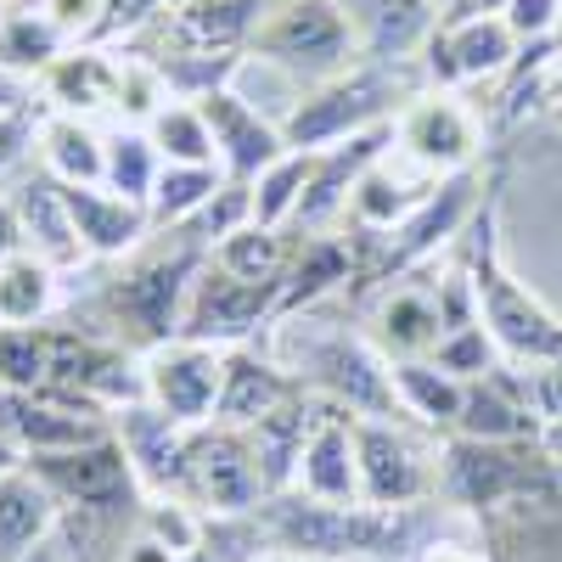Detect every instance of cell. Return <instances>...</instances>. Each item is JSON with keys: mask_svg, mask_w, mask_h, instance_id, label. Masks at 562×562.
Returning <instances> with one entry per match:
<instances>
[{"mask_svg": "<svg viewBox=\"0 0 562 562\" xmlns=\"http://www.w3.org/2000/svg\"><path fill=\"white\" fill-rule=\"evenodd\" d=\"M389 102H394L389 68L360 63L338 79L310 85V97L293 108V119L281 124V135H288V147H299V153H321V147H338V140H349L360 130L389 124Z\"/></svg>", "mask_w": 562, "mask_h": 562, "instance_id": "5", "label": "cell"}, {"mask_svg": "<svg viewBox=\"0 0 562 562\" xmlns=\"http://www.w3.org/2000/svg\"><path fill=\"white\" fill-rule=\"evenodd\" d=\"M394 153L411 158L422 175H461L479 153V119L467 113L450 90L411 97V108L394 119Z\"/></svg>", "mask_w": 562, "mask_h": 562, "instance_id": "9", "label": "cell"}, {"mask_svg": "<svg viewBox=\"0 0 562 562\" xmlns=\"http://www.w3.org/2000/svg\"><path fill=\"white\" fill-rule=\"evenodd\" d=\"M310 169H315V153H299L288 147L276 164H265L248 192H254V225H270V231H288L299 203H304V186H310Z\"/></svg>", "mask_w": 562, "mask_h": 562, "instance_id": "32", "label": "cell"}, {"mask_svg": "<svg viewBox=\"0 0 562 562\" xmlns=\"http://www.w3.org/2000/svg\"><path fill=\"white\" fill-rule=\"evenodd\" d=\"M29 467L45 479V490H52L63 506H79V512H113V506H124L140 490L135 461L119 445V434H102V439H90V445H68V450L29 456Z\"/></svg>", "mask_w": 562, "mask_h": 562, "instance_id": "8", "label": "cell"}, {"mask_svg": "<svg viewBox=\"0 0 562 562\" xmlns=\"http://www.w3.org/2000/svg\"><path fill=\"white\" fill-rule=\"evenodd\" d=\"M29 140H34V130H29V119L18 113V108H0V180H7L18 164H23V153H29Z\"/></svg>", "mask_w": 562, "mask_h": 562, "instance_id": "41", "label": "cell"}, {"mask_svg": "<svg viewBox=\"0 0 562 562\" xmlns=\"http://www.w3.org/2000/svg\"><path fill=\"white\" fill-rule=\"evenodd\" d=\"M180 7H192V0H158V12H180Z\"/></svg>", "mask_w": 562, "mask_h": 562, "instance_id": "48", "label": "cell"}, {"mask_svg": "<svg viewBox=\"0 0 562 562\" xmlns=\"http://www.w3.org/2000/svg\"><path fill=\"white\" fill-rule=\"evenodd\" d=\"M214 130V153H220V169L231 180H254L265 164H276L281 153H288V135H281V124H270L259 108H248L231 85H214L203 90V97H192Z\"/></svg>", "mask_w": 562, "mask_h": 562, "instance_id": "15", "label": "cell"}, {"mask_svg": "<svg viewBox=\"0 0 562 562\" xmlns=\"http://www.w3.org/2000/svg\"><path fill=\"white\" fill-rule=\"evenodd\" d=\"M299 394V383L281 371L270 355L259 349H231L225 355V383H220V422L231 428H254L259 416H270L276 405H288Z\"/></svg>", "mask_w": 562, "mask_h": 562, "instance_id": "23", "label": "cell"}, {"mask_svg": "<svg viewBox=\"0 0 562 562\" xmlns=\"http://www.w3.org/2000/svg\"><path fill=\"white\" fill-rule=\"evenodd\" d=\"M63 203H68V220L79 231V243L90 259H119V254H135L140 237L153 231V214L147 203H135L113 186H63Z\"/></svg>", "mask_w": 562, "mask_h": 562, "instance_id": "18", "label": "cell"}, {"mask_svg": "<svg viewBox=\"0 0 562 562\" xmlns=\"http://www.w3.org/2000/svg\"><path fill=\"white\" fill-rule=\"evenodd\" d=\"M338 7L360 40V63H383V68L428 52V40L445 23L434 0H338Z\"/></svg>", "mask_w": 562, "mask_h": 562, "instance_id": "16", "label": "cell"}, {"mask_svg": "<svg viewBox=\"0 0 562 562\" xmlns=\"http://www.w3.org/2000/svg\"><path fill=\"white\" fill-rule=\"evenodd\" d=\"M394 366V400H400V416H416L428 428H456V411H461V394L467 383L450 378L439 360H389Z\"/></svg>", "mask_w": 562, "mask_h": 562, "instance_id": "29", "label": "cell"}, {"mask_svg": "<svg viewBox=\"0 0 562 562\" xmlns=\"http://www.w3.org/2000/svg\"><path fill=\"white\" fill-rule=\"evenodd\" d=\"M225 355L214 344H192V338H169L153 344L140 360V378H147V405L158 416H169L175 428H203L220 411V383H225Z\"/></svg>", "mask_w": 562, "mask_h": 562, "instance_id": "6", "label": "cell"}, {"mask_svg": "<svg viewBox=\"0 0 562 562\" xmlns=\"http://www.w3.org/2000/svg\"><path fill=\"white\" fill-rule=\"evenodd\" d=\"M231 175L220 164H164L153 198H147V214H153V231H186L225 186Z\"/></svg>", "mask_w": 562, "mask_h": 562, "instance_id": "28", "label": "cell"}, {"mask_svg": "<svg viewBox=\"0 0 562 562\" xmlns=\"http://www.w3.org/2000/svg\"><path fill=\"white\" fill-rule=\"evenodd\" d=\"M34 140H40V164L57 186H97L102 169H108V135L90 124V119H74V113H52L34 124Z\"/></svg>", "mask_w": 562, "mask_h": 562, "instance_id": "25", "label": "cell"}, {"mask_svg": "<svg viewBox=\"0 0 562 562\" xmlns=\"http://www.w3.org/2000/svg\"><path fill=\"white\" fill-rule=\"evenodd\" d=\"M57 310V265L34 254L0 259V326H40Z\"/></svg>", "mask_w": 562, "mask_h": 562, "instance_id": "31", "label": "cell"}, {"mask_svg": "<svg viewBox=\"0 0 562 562\" xmlns=\"http://www.w3.org/2000/svg\"><path fill=\"white\" fill-rule=\"evenodd\" d=\"M338 281H349V248H344L338 237H315V243L293 248V265H288V276H281L276 310L315 304L321 293H333Z\"/></svg>", "mask_w": 562, "mask_h": 562, "instance_id": "33", "label": "cell"}, {"mask_svg": "<svg viewBox=\"0 0 562 562\" xmlns=\"http://www.w3.org/2000/svg\"><path fill=\"white\" fill-rule=\"evenodd\" d=\"M248 562H299V557H248Z\"/></svg>", "mask_w": 562, "mask_h": 562, "instance_id": "49", "label": "cell"}, {"mask_svg": "<svg viewBox=\"0 0 562 562\" xmlns=\"http://www.w3.org/2000/svg\"><path fill=\"white\" fill-rule=\"evenodd\" d=\"M40 12L52 18V29H57L68 45H79V40H90V34H102L108 0H40Z\"/></svg>", "mask_w": 562, "mask_h": 562, "instance_id": "40", "label": "cell"}, {"mask_svg": "<svg viewBox=\"0 0 562 562\" xmlns=\"http://www.w3.org/2000/svg\"><path fill=\"white\" fill-rule=\"evenodd\" d=\"M12 209H18V225H23V254H34V259H45V265H57V270L90 259L85 243H79V231H74V220H68L63 186H57L52 175L23 180L18 198H12Z\"/></svg>", "mask_w": 562, "mask_h": 562, "instance_id": "22", "label": "cell"}, {"mask_svg": "<svg viewBox=\"0 0 562 562\" xmlns=\"http://www.w3.org/2000/svg\"><path fill=\"white\" fill-rule=\"evenodd\" d=\"M355 411L344 405H321L315 428L304 439L293 495L321 501V506H355L360 501V456H355Z\"/></svg>", "mask_w": 562, "mask_h": 562, "instance_id": "13", "label": "cell"}, {"mask_svg": "<svg viewBox=\"0 0 562 562\" xmlns=\"http://www.w3.org/2000/svg\"><path fill=\"white\" fill-rule=\"evenodd\" d=\"M0 434L29 456H45V450L90 445L108 428H102V416L90 400H74V394H57V389H40V394L0 389Z\"/></svg>", "mask_w": 562, "mask_h": 562, "instance_id": "12", "label": "cell"}, {"mask_svg": "<svg viewBox=\"0 0 562 562\" xmlns=\"http://www.w3.org/2000/svg\"><path fill=\"white\" fill-rule=\"evenodd\" d=\"M512 389H518V400L535 411V422L546 428V422H562V366H518L506 371Z\"/></svg>", "mask_w": 562, "mask_h": 562, "instance_id": "38", "label": "cell"}, {"mask_svg": "<svg viewBox=\"0 0 562 562\" xmlns=\"http://www.w3.org/2000/svg\"><path fill=\"white\" fill-rule=\"evenodd\" d=\"M378 344L389 360H428L445 344V315H439V293L422 288H394L378 304Z\"/></svg>", "mask_w": 562, "mask_h": 562, "instance_id": "27", "label": "cell"}, {"mask_svg": "<svg viewBox=\"0 0 562 562\" xmlns=\"http://www.w3.org/2000/svg\"><path fill=\"white\" fill-rule=\"evenodd\" d=\"M540 85H546V97L551 102H562V45L546 57V68H540Z\"/></svg>", "mask_w": 562, "mask_h": 562, "instance_id": "44", "label": "cell"}, {"mask_svg": "<svg viewBox=\"0 0 562 562\" xmlns=\"http://www.w3.org/2000/svg\"><path fill=\"white\" fill-rule=\"evenodd\" d=\"M518 52L524 45L506 29L501 12H467L456 23H439V34L428 40V52H422V68H428V79L439 90H450V85H473V79L506 74Z\"/></svg>", "mask_w": 562, "mask_h": 562, "instance_id": "11", "label": "cell"}, {"mask_svg": "<svg viewBox=\"0 0 562 562\" xmlns=\"http://www.w3.org/2000/svg\"><path fill=\"white\" fill-rule=\"evenodd\" d=\"M12 254H23V225H18L12 198H0V259H12Z\"/></svg>", "mask_w": 562, "mask_h": 562, "instance_id": "42", "label": "cell"}, {"mask_svg": "<svg viewBox=\"0 0 562 562\" xmlns=\"http://www.w3.org/2000/svg\"><path fill=\"white\" fill-rule=\"evenodd\" d=\"M124 562H180L164 540H153V535H140V540H130L124 546Z\"/></svg>", "mask_w": 562, "mask_h": 562, "instance_id": "43", "label": "cell"}, {"mask_svg": "<svg viewBox=\"0 0 562 562\" xmlns=\"http://www.w3.org/2000/svg\"><path fill=\"white\" fill-rule=\"evenodd\" d=\"M428 562H473V557L456 551V546H434V551H428Z\"/></svg>", "mask_w": 562, "mask_h": 562, "instance_id": "47", "label": "cell"}, {"mask_svg": "<svg viewBox=\"0 0 562 562\" xmlns=\"http://www.w3.org/2000/svg\"><path fill=\"white\" fill-rule=\"evenodd\" d=\"M355 456H360V501L366 506H389L405 512L434 490V473L411 434L389 416H360L355 422Z\"/></svg>", "mask_w": 562, "mask_h": 562, "instance_id": "10", "label": "cell"}, {"mask_svg": "<svg viewBox=\"0 0 562 562\" xmlns=\"http://www.w3.org/2000/svg\"><path fill=\"white\" fill-rule=\"evenodd\" d=\"M473 288H479V321L495 338L501 360H512V366H562V321L501 265V254L490 243L473 259Z\"/></svg>", "mask_w": 562, "mask_h": 562, "instance_id": "4", "label": "cell"}, {"mask_svg": "<svg viewBox=\"0 0 562 562\" xmlns=\"http://www.w3.org/2000/svg\"><path fill=\"white\" fill-rule=\"evenodd\" d=\"M198 276V259L175 248V254H153L140 259L119 288H113V304L130 326L147 333V344H169L180 333V304H186V288Z\"/></svg>", "mask_w": 562, "mask_h": 562, "instance_id": "14", "label": "cell"}, {"mask_svg": "<svg viewBox=\"0 0 562 562\" xmlns=\"http://www.w3.org/2000/svg\"><path fill=\"white\" fill-rule=\"evenodd\" d=\"M248 52L281 63L310 85L360 68V40L338 0H265V18L248 40Z\"/></svg>", "mask_w": 562, "mask_h": 562, "instance_id": "1", "label": "cell"}, {"mask_svg": "<svg viewBox=\"0 0 562 562\" xmlns=\"http://www.w3.org/2000/svg\"><path fill=\"white\" fill-rule=\"evenodd\" d=\"M164 175V158L153 147V135L147 124H119L108 130V169H102V186H113V192L135 198V203H147L153 198V186Z\"/></svg>", "mask_w": 562, "mask_h": 562, "instance_id": "36", "label": "cell"}, {"mask_svg": "<svg viewBox=\"0 0 562 562\" xmlns=\"http://www.w3.org/2000/svg\"><path fill=\"white\" fill-rule=\"evenodd\" d=\"M45 97L57 102V113L90 119V113H119V90H124V63L97 52V45H68V52L40 74Z\"/></svg>", "mask_w": 562, "mask_h": 562, "instance_id": "19", "label": "cell"}, {"mask_svg": "<svg viewBox=\"0 0 562 562\" xmlns=\"http://www.w3.org/2000/svg\"><path fill=\"white\" fill-rule=\"evenodd\" d=\"M540 450L551 461H562V422H546V428H540Z\"/></svg>", "mask_w": 562, "mask_h": 562, "instance_id": "45", "label": "cell"}, {"mask_svg": "<svg viewBox=\"0 0 562 562\" xmlns=\"http://www.w3.org/2000/svg\"><path fill=\"white\" fill-rule=\"evenodd\" d=\"M315 416H321V411H315L310 394L299 389L288 405H276L270 416H259L254 428H248L270 495H288V490H293V473H299V456H304V439H310V428H315Z\"/></svg>", "mask_w": 562, "mask_h": 562, "instance_id": "26", "label": "cell"}, {"mask_svg": "<svg viewBox=\"0 0 562 562\" xmlns=\"http://www.w3.org/2000/svg\"><path fill=\"white\" fill-rule=\"evenodd\" d=\"M57 371V333L45 326H0V389L40 394Z\"/></svg>", "mask_w": 562, "mask_h": 562, "instance_id": "34", "label": "cell"}, {"mask_svg": "<svg viewBox=\"0 0 562 562\" xmlns=\"http://www.w3.org/2000/svg\"><path fill=\"white\" fill-rule=\"evenodd\" d=\"M265 518L281 540V551L293 557H378V551H394L400 529H405V512H389V506H321V501H281L270 495Z\"/></svg>", "mask_w": 562, "mask_h": 562, "instance_id": "3", "label": "cell"}, {"mask_svg": "<svg viewBox=\"0 0 562 562\" xmlns=\"http://www.w3.org/2000/svg\"><path fill=\"white\" fill-rule=\"evenodd\" d=\"M18 562H52V557H45V551H40V557H18Z\"/></svg>", "mask_w": 562, "mask_h": 562, "instance_id": "50", "label": "cell"}, {"mask_svg": "<svg viewBox=\"0 0 562 562\" xmlns=\"http://www.w3.org/2000/svg\"><path fill=\"white\" fill-rule=\"evenodd\" d=\"M57 518H63V501L45 490L34 467H7L0 473V562L29 557V546L52 535Z\"/></svg>", "mask_w": 562, "mask_h": 562, "instance_id": "24", "label": "cell"}, {"mask_svg": "<svg viewBox=\"0 0 562 562\" xmlns=\"http://www.w3.org/2000/svg\"><path fill=\"white\" fill-rule=\"evenodd\" d=\"M265 18V0H192V7L169 12V34L180 40L186 57H237Z\"/></svg>", "mask_w": 562, "mask_h": 562, "instance_id": "20", "label": "cell"}, {"mask_svg": "<svg viewBox=\"0 0 562 562\" xmlns=\"http://www.w3.org/2000/svg\"><path fill=\"white\" fill-rule=\"evenodd\" d=\"M501 18L518 34V45H540V40L562 34V0H506Z\"/></svg>", "mask_w": 562, "mask_h": 562, "instance_id": "39", "label": "cell"}, {"mask_svg": "<svg viewBox=\"0 0 562 562\" xmlns=\"http://www.w3.org/2000/svg\"><path fill=\"white\" fill-rule=\"evenodd\" d=\"M180 501H192L214 518H243L270 501V484L259 473V450L248 439V428L231 422H203L186 428V467H180Z\"/></svg>", "mask_w": 562, "mask_h": 562, "instance_id": "2", "label": "cell"}, {"mask_svg": "<svg viewBox=\"0 0 562 562\" xmlns=\"http://www.w3.org/2000/svg\"><path fill=\"white\" fill-rule=\"evenodd\" d=\"M456 434L461 439H484V445H524V439L540 445V422L518 400V389H512V378H506V366H495L490 378L467 383L461 411H456Z\"/></svg>", "mask_w": 562, "mask_h": 562, "instance_id": "21", "label": "cell"}, {"mask_svg": "<svg viewBox=\"0 0 562 562\" xmlns=\"http://www.w3.org/2000/svg\"><path fill=\"white\" fill-rule=\"evenodd\" d=\"M540 479L535 461H518V445H484V439H450L445 450V490L461 506H506L529 495Z\"/></svg>", "mask_w": 562, "mask_h": 562, "instance_id": "17", "label": "cell"}, {"mask_svg": "<svg viewBox=\"0 0 562 562\" xmlns=\"http://www.w3.org/2000/svg\"><path fill=\"white\" fill-rule=\"evenodd\" d=\"M147 135H153V147H158V158L164 164H220V153H214V130H209V119H203V108L192 102V97H169L153 119H147Z\"/></svg>", "mask_w": 562, "mask_h": 562, "instance_id": "35", "label": "cell"}, {"mask_svg": "<svg viewBox=\"0 0 562 562\" xmlns=\"http://www.w3.org/2000/svg\"><path fill=\"white\" fill-rule=\"evenodd\" d=\"M209 259L225 265L231 276L254 281V288H276L281 293V276H288V265H293V243H288V231L243 225V231H231V237H220L209 248Z\"/></svg>", "mask_w": 562, "mask_h": 562, "instance_id": "30", "label": "cell"}, {"mask_svg": "<svg viewBox=\"0 0 562 562\" xmlns=\"http://www.w3.org/2000/svg\"><path fill=\"white\" fill-rule=\"evenodd\" d=\"M434 7H439L445 23H456V18H467V12H479V0H434Z\"/></svg>", "mask_w": 562, "mask_h": 562, "instance_id": "46", "label": "cell"}, {"mask_svg": "<svg viewBox=\"0 0 562 562\" xmlns=\"http://www.w3.org/2000/svg\"><path fill=\"white\" fill-rule=\"evenodd\" d=\"M276 310V288H254V281L231 276L225 265L203 259L192 288H186L180 304V333L175 338H192V344H214V349H243L259 321Z\"/></svg>", "mask_w": 562, "mask_h": 562, "instance_id": "7", "label": "cell"}, {"mask_svg": "<svg viewBox=\"0 0 562 562\" xmlns=\"http://www.w3.org/2000/svg\"><path fill=\"white\" fill-rule=\"evenodd\" d=\"M63 52H68V40L52 29V18H45V12H12V18H0V68L45 74Z\"/></svg>", "mask_w": 562, "mask_h": 562, "instance_id": "37", "label": "cell"}]
</instances>
